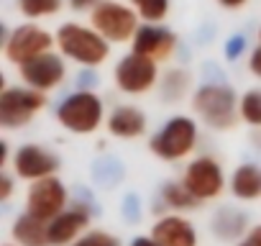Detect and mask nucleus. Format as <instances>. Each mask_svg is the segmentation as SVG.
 Listing matches in <instances>:
<instances>
[{
    "mask_svg": "<svg viewBox=\"0 0 261 246\" xmlns=\"http://www.w3.org/2000/svg\"><path fill=\"white\" fill-rule=\"evenodd\" d=\"M57 46L64 57L85 64V67H97L108 59L110 54V41L100 36L92 26H80V23H64L57 31Z\"/></svg>",
    "mask_w": 261,
    "mask_h": 246,
    "instance_id": "f257e3e1",
    "label": "nucleus"
},
{
    "mask_svg": "<svg viewBox=\"0 0 261 246\" xmlns=\"http://www.w3.org/2000/svg\"><path fill=\"white\" fill-rule=\"evenodd\" d=\"M139 13L136 8H128L113 0H100V3L90 11V26L105 36L110 44H123V41H134L139 31Z\"/></svg>",
    "mask_w": 261,
    "mask_h": 246,
    "instance_id": "f03ea898",
    "label": "nucleus"
},
{
    "mask_svg": "<svg viewBox=\"0 0 261 246\" xmlns=\"http://www.w3.org/2000/svg\"><path fill=\"white\" fill-rule=\"evenodd\" d=\"M197 115L213 129H233L238 120L236 92L225 85H205L195 92L192 100Z\"/></svg>",
    "mask_w": 261,
    "mask_h": 246,
    "instance_id": "7ed1b4c3",
    "label": "nucleus"
},
{
    "mask_svg": "<svg viewBox=\"0 0 261 246\" xmlns=\"http://www.w3.org/2000/svg\"><path fill=\"white\" fill-rule=\"evenodd\" d=\"M57 118L59 123L72 131V134H92L97 126H100V118H102V103L95 92H74L69 95L59 110H57Z\"/></svg>",
    "mask_w": 261,
    "mask_h": 246,
    "instance_id": "20e7f679",
    "label": "nucleus"
},
{
    "mask_svg": "<svg viewBox=\"0 0 261 246\" xmlns=\"http://www.w3.org/2000/svg\"><path fill=\"white\" fill-rule=\"evenodd\" d=\"M195 141H197L195 120L192 118H185V115H177V118H172L167 126L151 139V152L159 159L174 162V159L187 157L195 149Z\"/></svg>",
    "mask_w": 261,
    "mask_h": 246,
    "instance_id": "39448f33",
    "label": "nucleus"
},
{
    "mask_svg": "<svg viewBox=\"0 0 261 246\" xmlns=\"http://www.w3.org/2000/svg\"><path fill=\"white\" fill-rule=\"evenodd\" d=\"M46 105V95L41 90H23V87H8L0 95V123L6 129H18Z\"/></svg>",
    "mask_w": 261,
    "mask_h": 246,
    "instance_id": "423d86ee",
    "label": "nucleus"
},
{
    "mask_svg": "<svg viewBox=\"0 0 261 246\" xmlns=\"http://www.w3.org/2000/svg\"><path fill=\"white\" fill-rule=\"evenodd\" d=\"M54 44L57 41H54V36L49 31H44V29H39L34 23H23V26H18V29H13L8 34V39H6V57H8V62L21 67V64H26V62H31V59H36V57H41L46 52H51Z\"/></svg>",
    "mask_w": 261,
    "mask_h": 246,
    "instance_id": "0eeeda50",
    "label": "nucleus"
},
{
    "mask_svg": "<svg viewBox=\"0 0 261 246\" xmlns=\"http://www.w3.org/2000/svg\"><path fill=\"white\" fill-rule=\"evenodd\" d=\"M113 75H115L118 90H123L128 95H141V92H146V90H151L156 85L159 67H156L154 59L130 52L128 57H123L115 64V72Z\"/></svg>",
    "mask_w": 261,
    "mask_h": 246,
    "instance_id": "6e6552de",
    "label": "nucleus"
},
{
    "mask_svg": "<svg viewBox=\"0 0 261 246\" xmlns=\"http://www.w3.org/2000/svg\"><path fill=\"white\" fill-rule=\"evenodd\" d=\"M26 205H29V213L51 223L57 215L64 213V205H67V190L64 185L57 180V177H44V180H34L31 190H29V198H26Z\"/></svg>",
    "mask_w": 261,
    "mask_h": 246,
    "instance_id": "1a4fd4ad",
    "label": "nucleus"
},
{
    "mask_svg": "<svg viewBox=\"0 0 261 246\" xmlns=\"http://www.w3.org/2000/svg\"><path fill=\"white\" fill-rule=\"evenodd\" d=\"M197 200H213L223 192V172L218 167L215 159L210 157H200L195 159L187 172H185V182H182Z\"/></svg>",
    "mask_w": 261,
    "mask_h": 246,
    "instance_id": "9d476101",
    "label": "nucleus"
},
{
    "mask_svg": "<svg viewBox=\"0 0 261 246\" xmlns=\"http://www.w3.org/2000/svg\"><path fill=\"white\" fill-rule=\"evenodd\" d=\"M130 44H134L136 54H144L154 62H167L177 49V36L167 26L144 23V26H139V31H136V36H134Z\"/></svg>",
    "mask_w": 261,
    "mask_h": 246,
    "instance_id": "9b49d317",
    "label": "nucleus"
},
{
    "mask_svg": "<svg viewBox=\"0 0 261 246\" xmlns=\"http://www.w3.org/2000/svg\"><path fill=\"white\" fill-rule=\"evenodd\" d=\"M21 77L29 82V87L46 92L64 80V62H62V57L46 52V54L21 64Z\"/></svg>",
    "mask_w": 261,
    "mask_h": 246,
    "instance_id": "f8f14e48",
    "label": "nucleus"
},
{
    "mask_svg": "<svg viewBox=\"0 0 261 246\" xmlns=\"http://www.w3.org/2000/svg\"><path fill=\"white\" fill-rule=\"evenodd\" d=\"M13 167L16 175L23 180H44L57 172L59 159L41 146H21L13 157Z\"/></svg>",
    "mask_w": 261,
    "mask_h": 246,
    "instance_id": "ddd939ff",
    "label": "nucleus"
},
{
    "mask_svg": "<svg viewBox=\"0 0 261 246\" xmlns=\"http://www.w3.org/2000/svg\"><path fill=\"white\" fill-rule=\"evenodd\" d=\"M87 223H90V213H87L85 208L64 210L62 215H57V218L49 223V243H51V246H59V243L77 241V236L87 228Z\"/></svg>",
    "mask_w": 261,
    "mask_h": 246,
    "instance_id": "4468645a",
    "label": "nucleus"
},
{
    "mask_svg": "<svg viewBox=\"0 0 261 246\" xmlns=\"http://www.w3.org/2000/svg\"><path fill=\"white\" fill-rule=\"evenodd\" d=\"M151 236L162 246H197V233H195L192 223L179 218V215H169V218L156 220Z\"/></svg>",
    "mask_w": 261,
    "mask_h": 246,
    "instance_id": "2eb2a0df",
    "label": "nucleus"
},
{
    "mask_svg": "<svg viewBox=\"0 0 261 246\" xmlns=\"http://www.w3.org/2000/svg\"><path fill=\"white\" fill-rule=\"evenodd\" d=\"M144 129H146V115L130 105L115 108L108 118V131L118 139H136L144 134Z\"/></svg>",
    "mask_w": 261,
    "mask_h": 246,
    "instance_id": "dca6fc26",
    "label": "nucleus"
},
{
    "mask_svg": "<svg viewBox=\"0 0 261 246\" xmlns=\"http://www.w3.org/2000/svg\"><path fill=\"white\" fill-rule=\"evenodd\" d=\"M13 238L21 246H49V223L26 213L13 223Z\"/></svg>",
    "mask_w": 261,
    "mask_h": 246,
    "instance_id": "f3484780",
    "label": "nucleus"
},
{
    "mask_svg": "<svg viewBox=\"0 0 261 246\" xmlns=\"http://www.w3.org/2000/svg\"><path fill=\"white\" fill-rule=\"evenodd\" d=\"M230 190L241 200H256L261 198V169L256 164H243L236 169L230 180Z\"/></svg>",
    "mask_w": 261,
    "mask_h": 246,
    "instance_id": "a211bd4d",
    "label": "nucleus"
},
{
    "mask_svg": "<svg viewBox=\"0 0 261 246\" xmlns=\"http://www.w3.org/2000/svg\"><path fill=\"white\" fill-rule=\"evenodd\" d=\"M169 0H130V8H136V13L146 23H159L169 16Z\"/></svg>",
    "mask_w": 261,
    "mask_h": 246,
    "instance_id": "6ab92c4d",
    "label": "nucleus"
},
{
    "mask_svg": "<svg viewBox=\"0 0 261 246\" xmlns=\"http://www.w3.org/2000/svg\"><path fill=\"white\" fill-rule=\"evenodd\" d=\"M243 226H246V218H243L241 213H233V210H220L218 218L213 220V228H215V233H218L220 238H233V236H238V233L243 231Z\"/></svg>",
    "mask_w": 261,
    "mask_h": 246,
    "instance_id": "aec40b11",
    "label": "nucleus"
},
{
    "mask_svg": "<svg viewBox=\"0 0 261 246\" xmlns=\"http://www.w3.org/2000/svg\"><path fill=\"white\" fill-rule=\"evenodd\" d=\"M18 11L26 18H46L62 11V0H18Z\"/></svg>",
    "mask_w": 261,
    "mask_h": 246,
    "instance_id": "412c9836",
    "label": "nucleus"
},
{
    "mask_svg": "<svg viewBox=\"0 0 261 246\" xmlns=\"http://www.w3.org/2000/svg\"><path fill=\"white\" fill-rule=\"evenodd\" d=\"M164 200L169 208H177V210H190V208H197V203H200L185 185H174V182H169L164 187Z\"/></svg>",
    "mask_w": 261,
    "mask_h": 246,
    "instance_id": "4be33fe9",
    "label": "nucleus"
},
{
    "mask_svg": "<svg viewBox=\"0 0 261 246\" xmlns=\"http://www.w3.org/2000/svg\"><path fill=\"white\" fill-rule=\"evenodd\" d=\"M187 85H190V75L182 72V69H172L164 75V82H162V95L169 97V100H179L185 92H187Z\"/></svg>",
    "mask_w": 261,
    "mask_h": 246,
    "instance_id": "5701e85b",
    "label": "nucleus"
},
{
    "mask_svg": "<svg viewBox=\"0 0 261 246\" xmlns=\"http://www.w3.org/2000/svg\"><path fill=\"white\" fill-rule=\"evenodd\" d=\"M241 115L251 126H261V92H246L241 97Z\"/></svg>",
    "mask_w": 261,
    "mask_h": 246,
    "instance_id": "b1692460",
    "label": "nucleus"
},
{
    "mask_svg": "<svg viewBox=\"0 0 261 246\" xmlns=\"http://www.w3.org/2000/svg\"><path fill=\"white\" fill-rule=\"evenodd\" d=\"M72 246H120L115 236L105 233V231H90L82 238H77Z\"/></svg>",
    "mask_w": 261,
    "mask_h": 246,
    "instance_id": "393cba45",
    "label": "nucleus"
},
{
    "mask_svg": "<svg viewBox=\"0 0 261 246\" xmlns=\"http://www.w3.org/2000/svg\"><path fill=\"white\" fill-rule=\"evenodd\" d=\"M243 49H246V39H243L241 34H236V36H230V39L225 41V57H228V59H238V57L243 54Z\"/></svg>",
    "mask_w": 261,
    "mask_h": 246,
    "instance_id": "a878e982",
    "label": "nucleus"
},
{
    "mask_svg": "<svg viewBox=\"0 0 261 246\" xmlns=\"http://www.w3.org/2000/svg\"><path fill=\"white\" fill-rule=\"evenodd\" d=\"M248 67H251V72H253L256 77H261V46H258V49H253V54H251V62H248Z\"/></svg>",
    "mask_w": 261,
    "mask_h": 246,
    "instance_id": "bb28decb",
    "label": "nucleus"
},
{
    "mask_svg": "<svg viewBox=\"0 0 261 246\" xmlns=\"http://www.w3.org/2000/svg\"><path fill=\"white\" fill-rule=\"evenodd\" d=\"M97 3H100V0H72L69 6H72L74 11H92Z\"/></svg>",
    "mask_w": 261,
    "mask_h": 246,
    "instance_id": "cd10ccee",
    "label": "nucleus"
},
{
    "mask_svg": "<svg viewBox=\"0 0 261 246\" xmlns=\"http://www.w3.org/2000/svg\"><path fill=\"white\" fill-rule=\"evenodd\" d=\"M130 246H162V243H159L154 236H139V238H136L134 243H130Z\"/></svg>",
    "mask_w": 261,
    "mask_h": 246,
    "instance_id": "c85d7f7f",
    "label": "nucleus"
},
{
    "mask_svg": "<svg viewBox=\"0 0 261 246\" xmlns=\"http://www.w3.org/2000/svg\"><path fill=\"white\" fill-rule=\"evenodd\" d=\"M218 3H220L223 8H228V11H236V8H243L248 0H218Z\"/></svg>",
    "mask_w": 261,
    "mask_h": 246,
    "instance_id": "c756f323",
    "label": "nucleus"
},
{
    "mask_svg": "<svg viewBox=\"0 0 261 246\" xmlns=\"http://www.w3.org/2000/svg\"><path fill=\"white\" fill-rule=\"evenodd\" d=\"M248 241H253L256 246H261V226H256V228H251V233L246 236Z\"/></svg>",
    "mask_w": 261,
    "mask_h": 246,
    "instance_id": "7c9ffc66",
    "label": "nucleus"
},
{
    "mask_svg": "<svg viewBox=\"0 0 261 246\" xmlns=\"http://www.w3.org/2000/svg\"><path fill=\"white\" fill-rule=\"evenodd\" d=\"M0 182H3V195H0V198H3V200H8V195H11V180L3 175V180H0Z\"/></svg>",
    "mask_w": 261,
    "mask_h": 246,
    "instance_id": "2f4dec72",
    "label": "nucleus"
},
{
    "mask_svg": "<svg viewBox=\"0 0 261 246\" xmlns=\"http://www.w3.org/2000/svg\"><path fill=\"white\" fill-rule=\"evenodd\" d=\"M238 246H256V243H253V241H248V238H243V241H241Z\"/></svg>",
    "mask_w": 261,
    "mask_h": 246,
    "instance_id": "473e14b6",
    "label": "nucleus"
},
{
    "mask_svg": "<svg viewBox=\"0 0 261 246\" xmlns=\"http://www.w3.org/2000/svg\"><path fill=\"white\" fill-rule=\"evenodd\" d=\"M258 41H261V29H258ZM258 46H261V44H258Z\"/></svg>",
    "mask_w": 261,
    "mask_h": 246,
    "instance_id": "72a5a7b5",
    "label": "nucleus"
},
{
    "mask_svg": "<svg viewBox=\"0 0 261 246\" xmlns=\"http://www.w3.org/2000/svg\"><path fill=\"white\" fill-rule=\"evenodd\" d=\"M6 246H13V243H6Z\"/></svg>",
    "mask_w": 261,
    "mask_h": 246,
    "instance_id": "f704fd0d",
    "label": "nucleus"
}]
</instances>
